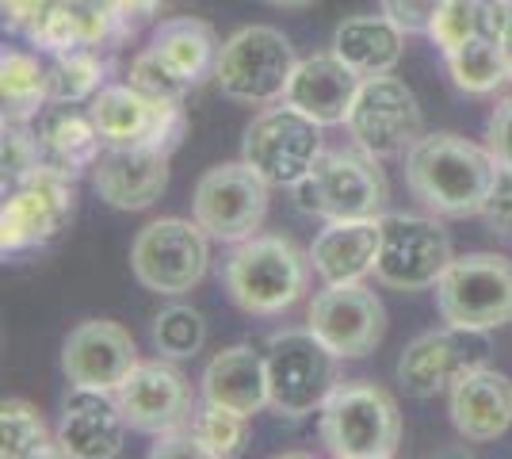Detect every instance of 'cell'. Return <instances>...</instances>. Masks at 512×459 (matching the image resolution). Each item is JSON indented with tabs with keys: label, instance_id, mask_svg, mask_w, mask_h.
Returning a JSON list of instances; mask_svg holds the SVG:
<instances>
[{
	"label": "cell",
	"instance_id": "1",
	"mask_svg": "<svg viewBox=\"0 0 512 459\" xmlns=\"http://www.w3.org/2000/svg\"><path fill=\"white\" fill-rule=\"evenodd\" d=\"M497 161L486 146L467 142L463 134H425L406 153L409 196L440 219H470L490 196Z\"/></svg>",
	"mask_w": 512,
	"mask_h": 459
},
{
	"label": "cell",
	"instance_id": "2",
	"mask_svg": "<svg viewBox=\"0 0 512 459\" xmlns=\"http://www.w3.org/2000/svg\"><path fill=\"white\" fill-rule=\"evenodd\" d=\"M310 268V249H299L283 234H253L237 241L226 261V291L237 310L272 318L306 295Z\"/></svg>",
	"mask_w": 512,
	"mask_h": 459
},
{
	"label": "cell",
	"instance_id": "3",
	"mask_svg": "<svg viewBox=\"0 0 512 459\" xmlns=\"http://www.w3.org/2000/svg\"><path fill=\"white\" fill-rule=\"evenodd\" d=\"M268 360V406L283 421L321 414L329 394L341 387V356L314 329H283L264 345Z\"/></svg>",
	"mask_w": 512,
	"mask_h": 459
},
{
	"label": "cell",
	"instance_id": "4",
	"mask_svg": "<svg viewBox=\"0 0 512 459\" xmlns=\"http://www.w3.org/2000/svg\"><path fill=\"white\" fill-rule=\"evenodd\" d=\"M291 192L302 215H318L329 222L379 219L390 199V184L375 153H367L363 146H341V150H321L310 173Z\"/></svg>",
	"mask_w": 512,
	"mask_h": 459
},
{
	"label": "cell",
	"instance_id": "5",
	"mask_svg": "<svg viewBox=\"0 0 512 459\" xmlns=\"http://www.w3.org/2000/svg\"><path fill=\"white\" fill-rule=\"evenodd\" d=\"M321 444L337 459H390L402 444V410L371 379H344L321 406Z\"/></svg>",
	"mask_w": 512,
	"mask_h": 459
},
{
	"label": "cell",
	"instance_id": "6",
	"mask_svg": "<svg viewBox=\"0 0 512 459\" xmlns=\"http://www.w3.org/2000/svg\"><path fill=\"white\" fill-rule=\"evenodd\" d=\"M295 66H299V58H295L291 39L279 27L253 23V27L234 31L222 43L214 85L222 88V96H230L237 104L264 108V104H276L287 96Z\"/></svg>",
	"mask_w": 512,
	"mask_h": 459
},
{
	"label": "cell",
	"instance_id": "7",
	"mask_svg": "<svg viewBox=\"0 0 512 459\" xmlns=\"http://www.w3.org/2000/svg\"><path fill=\"white\" fill-rule=\"evenodd\" d=\"M436 310L448 326L501 329L512 322V261L501 253L455 257L436 280Z\"/></svg>",
	"mask_w": 512,
	"mask_h": 459
},
{
	"label": "cell",
	"instance_id": "8",
	"mask_svg": "<svg viewBox=\"0 0 512 459\" xmlns=\"http://www.w3.org/2000/svg\"><path fill=\"white\" fill-rule=\"evenodd\" d=\"M211 234L188 219H157L138 230L130 245V268L138 284L157 295H184L207 276Z\"/></svg>",
	"mask_w": 512,
	"mask_h": 459
},
{
	"label": "cell",
	"instance_id": "9",
	"mask_svg": "<svg viewBox=\"0 0 512 459\" xmlns=\"http://www.w3.org/2000/svg\"><path fill=\"white\" fill-rule=\"evenodd\" d=\"M344 127L356 146L383 161V157H402L425 138V115L406 81H398L394 73H379V77H363Z\"/></svg>",
	"mask_w": 512,
	"mask_h": 459
},
{
	"label": "cell",
	"instance_id": "10",
	"mask_svg": "<svg viewBox=\"0 0 512 459\" xmlns=\"http://www.w3.org/2000/svg\"><path fill=\"white\" fill-rule=\"evenodd\" d=\"M268 180L256 173L245 161L214 165L195 180L192 192V219L211 234L214 241H237L253 238L264 226L268 215Z\"/></svg>",
	"mask_w": 512,
	"mask_h": 459
},
{
	"label": "cell",
	"instance_id": "11",
	"mask_svg": "<svg viewBox=\"0 0 512 459\" xmlns=\"http://www.w3.org/2000/svg\"><path fill=\"white\" fill-rule=\"evenodd\" d=\"M318 153L321 123H314L291 104L260 111L241 142V161L253 165L272 188H295L318 161Z\"/></svg>",
	"mask_w": 512,
	"mask_h": 459
},
{
	"label": "cell",
	"instance_id": "12",
	"mask_svg": "<svg viewBox=\"0 0 512 459\" xmlns=\"http://www.w3.org/2000/svg\"><path fill=\"white\" fill-rule=\"evenodd\" d=\"M73 211H77L73 176L58 173L50 165H39L35 173L16 180V192L4 199V211H0V249H4V257L58 238L73 222Z\"/></svg>",
	"mask_w": 512,
	"mask_h": 459
},
{
	"label": "cell",
	"instance_id": "13",
	"mask_svg": "<svg viewBox=\"0 0 512 459\" xmlns=\"http://www.w3.org/2000/svg\"><path fill=\"white\" fill-rule=\"evenodd\" d=\"M88 115L104 146H153L172 153L188 131L184 104L150 100L134 85H104L88 100Z\"/></svg>",
	"mask_w": 512,
	"mask_h": 459
},
{
	"label": "cell",
	"instance_id": "14",
	"mask_svg": "<svg viewBox=\"0 0 512 459\" xmlns=\"http://www.w3.org/2000/svg\"><path fill=\"white\" fill-rule=\"evenodd\" d=\"M383 249L375 264V280L394 291H425L436 287L444 268L455 261L448 230L425 215H379Z\"/></svg>",
	"mask_w": 512,
	"mask_h": 459
},
{
	"label": "cell",
	"instance_id": "15",
	"mask_svg": "<svg viewBox=\"0 0 512 459\" xmlns=\"http://www.w3.org/2000/svg\"><path fill=\"white\" fill-rule=\"evenodd\" d=\"M306 326L314 329L341 360H363L383 345L386 306L371 287H363V280L325 284V291L310 299Z\"/></svg>",
	"mask_w": 512,
	"mask_h": 459
},
{
	"label": "cell",
	"instance_id": "16",
	"mask_svg": "<svg viewBox=\"0 0 512 459\" xmlns=\"http://www.w3.org/2000/svg\"><path fill=\"white\" fill-rule=\"evenodd\" d=\"M490 333L486 329L444 326L413 337L398 360V383L417 398H432L440 391H451L459 375L486 368L490 364Z\"/></svg>",
	"mask_w": 512,
	"mask_h": 459
},
{
	"label": "cell",
	"instance_id": "17",
	"mask_svg": "<svg viewBox=\"0 0 512 459\" xmlns=\"http://www.w3.org/2000/svg\"><path fill=\"white\" fill-rule=\"evenodd\" d=\"M115 402L134 433L161 437L180 425H188L195 414V391L188 375L165 360H138L134 372L119 383Z\"/></svg>",
	"mask_w": 512,
	"mask_h": 459
},
{
	"label": "cell",
	"instance_id": "18",
	"mask_svg": "<svg viewBox=\"0 0 512 459\" xmlns=\"http://www.w3.org/2000/svg\"><path fill=\"white\" fill-rule=\"evenodd\" d=\"M134 364H138V345H134L130 329L107 322V318H92V322L69 329L62 345L65 379L85 391L115 394L119 383L134 372Z\"/></svg>",
	"mask_w": 512,
	"mask_h": 459
},
{
	"label": "cell",
	"instance_id": "19",
	"mask_svg": "<svg viewBox=\"0 0 512 459\" xmlns=\"http://www.w3.org/2000/svg\"><path fill=\"white\" fill-rule=\"evenodd\" d=\"M169 150L104 146L92 165V188L115 211H146L169 188Z\"/></svg>",
	"mask_w": 512,
	"mask_h": 459
},
{
	"label": "cell",
	"instance_id": "20",
	"mask_svg": "<svg viewBox=\"0 0 512 459\" xmlns=\"http://www.w3.org/2000/svg\"><path fill=\"white\" fill-rule=\"evenodd\" d=\"M127 429L115 394L73 387L58 417V452L73 459H111L123 452Z\"/></svg>",
	"mask_w": 512,
	"mask_h": 459
},
{
	"label": "cell",
	"instance_id": "21",
	"mask_svg": "<svg viewBox=\"0 0 512 459\" xmlns=\"http://www.w3.org/2000/svg\"><path fill=\"white\" fill-rule=\"evenodd\" d=\"M448 414L455 433L470 444L505 437L512 425V379L493 372L490 364L459 375L448 391Z\"/></svg>",
	"mask_w": 512,
	"mask_h": 459
},
{
	"label": "cell",
	"instance_id": "22",
	"mask_svg": "<svg viewBox=\"0 0 512 459\" xmlns=\"http://www.w3.org/2000/svg\"><path fill=\"white\" fill-rule=\"evenodd\" d=\"M360 85H363L360 73L352 66H344L341 58L329 50V54L302 58L299 66H295L283 104L299 108L302 115H310L321 127H337V123L348 119Z\"/></svg>",
	"mask_w": 512,
	"mask_h": 459
},
{
	"label": "cell",
	"instance_id": "23",
	"mask_svg": "<svg viewBox=\"0 0 512 459\" xmlns=\"http://www.w3.org/2000/svg\"><path fill=\"white\" fill-rule=\"evenodd\" d=\"M383 219H333L310 245V264L325 284H356L375 272Z\"/></svg>",
	"mask_w": 512,
	"mask_h": 459
},
{
	"label": "cell",
	"instance_id": "24",
	"mask_svg": "<svg viewBox=\"0 0 512 459\" xmlns=\"http://www.w3.org/2000/svg\"><path fill=\"white\" fill-rule=\"evenodd\" d=\"M203 398L218 402L226 410L256 417L268 406V360L256 345H230L214 352L211 364L203 368Z\"/></svg>",
	"mask_w": 512,
	"mask_h": 459
},
{
	"label": "cell",
	"instance_id": "25",
	"mask_svg": "<svg viewBox=\"0 0 512 459\" xmlns=\"http://www.w3.org/2000/svg\"><path fill=\"white\" fill-rule=\"evenodd\" d=\"M35 134H39L43 165L73 176V180L85 169H92L96 157L104 153V138L96 131L92 115L77 111V104H46Z\"/></svg>",
	"mask_w": 512,
	"mask_h": 459
},
{
	"label": "cell",
	"instance_id": "26",
	"mask_svg": "<svg viewBox=\"0 0 512 459\" xmlns=\"http://www.w3.org/2000/svg\"><path fill=\"white\" fill-rule=\"evenodd\" d=\"M150 50L184 81V85L199 88L207 77H214L222 43H218V31H214L207 20L172 16V20H161L153 27Z\"/></svg>",
	"mask_w": 512,
	"mask_h": 459
},
{
	"label": "cell",
	"instance_id": "27",
	"mask_svg": "<svg viewBox=\"0 0 512 459\" xmlns=\"http://www.w3.org/2000/svg\"><path fill=\"white\" fill-rule=\"evenodd\" d=\"M406 31L390 16H352L333 31V54L360 77H379L402 62Z\"/></svg>",
	"mask_w": 512,
	"mask_h": 459
},
{
	"label": "cell",
	"instance_id": "28",
	"mask_svg": "<svg viewBox=\"0 0 512 459\" xmlns=\"http://www.w3.org/2000/svg\"><path fill=\"white\" fill-rule=\"evenodd\" d=\"M0 96H4V119L31 123L50 104V81L46 66L27 50H4L0 54Z\"/></svg>",
	"mask_w": 512,
	"mask_h": 459
},
{
	"label": "cell",
	"instance_id": "29",
	"mask_svg": "<svg viewBox=\"0 0 512 459\" xmlns=\"http://www.w3.org/2000/svg\"><path fill=\"white\" fill-rule=\"evenodd\" d=\"M448 73L455 88H463L470 96H490L509 81V66H505V50L497 43V35H474L470 43H463L459 50L444 54Z\"/></svg>",
	"mask_w": 512,
	"mask_h": 459
},
{
	"label": "cell",
	"instance_id": "30",
	"mask_svg": "<svg viewBox=\"0 0 512 459\" xmlns=\"http://www.w3.org/2000/svg\"><path fill=\"white\" fill-rule=\"evenodd\" d=\"M0 456L4 459H46L58 452V433H50L43 414L27 398H4L0 406Z\"/></svg>",
	"mask_w": 512,
	"mask_h": 459
},
{
	"label": "cell",
	"instance_id": "31",
	"mask_svg": "<svg viewBox=\"0 0 512 459\" xmlns=\"http://www.w3.org/2000/svg\"><path fill=\"white\" fill-rule=\"evenodd\" d=\"M46 81H50V104H88L107 81V62L100 50H69V54H54L46 66Z\"/></svg>",
	"mask_w": 512,
	"mask_h": 459
},
{
	"label": "cell",
	"instance_id": "32",
	"mask_svg": "<svg viewBox=\"0 0 512 459\" xmlns=\"http://www.w3.org/2000/svg\"><path fill=\"white\" fill-rule=\"evenodd\" d=\"M249 421H253V417L237 414V410H226V406L203 398V406H195L188 429H192L195 440H199L203 459H230V456H241V448H245V440H249Z\"/></svg>",
	"mask_w": 512,
	"mask_h": 459
},
{
	"label": "cell",
	"instance_id": "33",
	"mask_svg": "<svg viewBox=\"0 0 512 459\" xmlns=\"http://www.w3.org/2000/svg\"><path fill=\"white\" fill-rule=\"evenodd\" d=\"M153 345L165 360H188L207 345V322L195 306H165L153 318Z\"/></svg>",
	"mask_w": 512,
	"mask_h": 459
},
{
	"label": "cell",
	"instance_id": "34",
	"mask_svg": "<svg viewBox=\"0 0 512 459\" xmlns=\"http://www.w3.org/2000/svg\"><path fill=\"white\" fill-rule=\"evenodd\" d=\"M486 31H490V0H444L432 27H428V39L444 54H451Z\"/></svg>",
	"mask_w": 512,
	"mask_h": 459
},
{
	"label": "cell",
	"instance_id": "35",
	"mask_svg": "<svg viewBox=\"0 0 512 459\" xmlns=\"http://www.w3.org/2000/svg\"><path fill=\"white\" fill-rule=\"evenodd\" d=\"M127 85H134L138 92H146L150 100H161V104H184V96L192 92V85H184L176 73H172L150 46L134 54V62L127 69Z\"/></svg>",
	"mask_w": 512,
	"mask_h": 459
},
{
	"label": "cell",
	"instance_id": "36",
	"mask_svg": "<svg viewBox=\"0 0 512 459\" xmlns=\"http://www.w3.org/2000/svg\"><path fill=\"white\" fill-rule=\"evenodd\" d=\"M39 165H43V150H39V134L31 131V123L4 119V176L16 184Z\"/></svg>",
	"mask_w": 512,
	"mask_h": 459
},
{
	"label": "cell",
	"instance_id": "37",
	"mask_svg": "<svg viewBox=\"0 0 512 459\" xmlns=\"http://www.w3.org/2000/svg\"><path fill=\"white\" fill-rule=\"evenodd\" d=\"M482 222L490 226L493 234L501 238H512V169L497 165V176H493V188L486 203H482Z\"/></svg>",
	"mask_w": 512,
	"mask_h": 459
},
{
	"label": "cell",
	"instance_id": "38",
	"mask_svg": "<svg viewBox=\"0 0 512 459\" xmlns=\"http://www.w3.org/2000/svg\"><path fill=\"white\" fill-rule=\"evenodd\" d=\"M444 0H383V12L398 23L406 35H428Z\"/></svg>",
	"mask_w": 512,
	"mask_h": 459
},
{
	"label": "cell",
	"instance_id": "39",
	"mask_svg": "<svg viewBox=\"0 0 512 459\" xmlns=\"http://www.w3.org/2000/svg\"><path fill=\"white\" fill-rule=\"evenodd\" d=\"M486 150L493 153L497 165L512 169V92L497 100L490 123H486Z\"/></svg>",
	"mask_w": 512,
	"mask_h": 459
},
{
	"label": "cell",
	"instance_id": "40",
	"mask_svg": "<svg viewBox=\"0 0 512 459\" xmlns=\"http://www.w3.org/2000/svg\"><path fill=\"white\" fill-rule=\"evenodd\" d=\"M50 4H54V0H0V8H4V27L31 39V31L43 23V16L50 12Z\"/></svg>",
	"mask_w": 512,
	"mask_h": 459
},
{
	"label": "cell",
	"instance_id": "41",
	"mask_svg": "<svg viewBox=\"0 0 512 459\" xmlns=\"http://www.w3.org/2000/svg\"><path fill=\"white\" fill-rule=\"evenodd\" d=\"M153 459H169V456H184V459H203V448H199V440L188 425H180V429H172V433H161V437H153V448H150Z\"/></svg>",
	"mask_w": 512,
	"mask_h": 459
},
{
	"label": "cell",
	"instance_id": "42",
	"mask_svg": "<svg viewBox=\"0 0 512 459\" xmlns=\"http://www.w3.org/2000/svg\"><path fill=\"white\" fill-rule=\"evenodd\" d=\"M490 31L505 50V66L512 81V0H490Z\"/></svg>",
	"mask_w": 512,
	"mask_h": 459
},
{
	"label": "cell",
	"instance_id": "43",
	"mask_svg": "<svg viewBox=\"0 0 512 459\" xmlns=\"http://www.w3.org/2000/svg\"><path fill=\"white\" fill-rule=\"evenodd\" d=\"M96 4H104L107 12H115L127 27H138V23L150 20L153 12L161 8V0H96Z\"/></svg>",
	"mask_w": 512,
	"mask_h": 459
},
{
	"label": "cell",
	"instance_id": "44",
	"mask_svg": "<svg viewBox=\"0 0 512 459\" xmlns=\"http://www.w3.org/2000/svg\"><path fill=\"white\" fill-rule=\"evenodd\" d=\"M276 8H306V4H314V0H272Z\"/></svg>",
	"mask_w": 512,
	"mask_h": 459
}]
</instances>
